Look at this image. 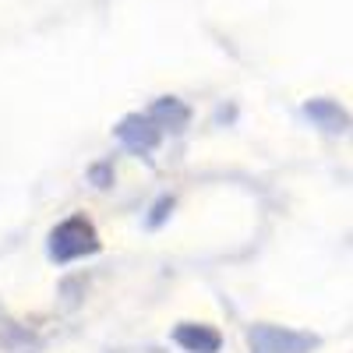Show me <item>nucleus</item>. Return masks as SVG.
Returning <instances> with one entry per match:
<instances>
[{"instance_id": "nucleus-1", "label": "nucleus", "mask_w": 353, "mask_h": 353, "mask_svg": "<svg viewBox=\"0 0 353 353\" xmlns=\"http://www.w3.org/2000/svg\"><path fill=\"white\" fill-rule=\"evenodd\" d=\"M96 248H99L96 230H92V223H85L81 216H74V219H68V223H61L53 230L50 251H53L57 261H71V258H78L85 251H96Z\"/></svg>"}, {"instance_id": "nucleus-2", "label": "nucleus", "mask_w": 353, "mask_h": 353, "mask_svg": "<svg viewBox=\"0 0 353 353\" xmlns=\"http://www.w3.org/2000/svg\"><path fill=\"white\" fill-rule=\"evenodd\" d=\"M176 339H181L184 346H191V350H201V353H212L216 346H219V336L216 332H194V329H181L176 332Z\"/></svg>"}]
</instances>
